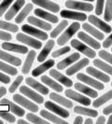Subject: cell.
I'll list each match as a JSON object with an SVG mask.
<instances>
[{"mask_svg": "<svg viewBox=\"0 0 112 124\" xmlns=\"http://www.w3.org/2000/svg\"><path fill=\"white\" fill-rule=\"evenodd\" d=\"M0 118H2L3 119H5L8 122H10V123H14L16 121L15 119V117L11 115L10 113L8 112H5V111H0Z\"/></svg>", "mask_w": 112, "mask_h": 124, "instance_id": "bcb514c9", "label": "cell"}, {"mask_svg": "<svg viewBox=\"0 0 112 124\" xmlns=\"http://www.w3.org/2000/svg\"><path fill=\"white\" fill-rule=\"evenodd\" d=\"M27 22L30 24H33L34 26H37L38 28H41V29H43L45 31H50V30H51V28H52L51 25L49 23H47L45 21H41V19H37L36 17H34V16L28 17Z\"/></svg>", "mask_w": 112, "mask_h": 124, "instance_id": "83f0119b", "label": "cell"}, {"mask_svg": "<svg viewBox=\"0 0 112 124\" xmlns=\"http://www.w3.org/2000/svg\"><path fill=\"white\" fill-rule=\"evenodd\" d=\"M26 118H27L30 122H32V123H43V124L49 123V120L39 118V117H37L36 115H34L33 113H28V114H26Z\"/></svg>", "mask_w": 112, "mask_h": 124, "instance_id": "b9f144b4", "label": "cell"}, {"mask_svg": "<svg viewBox=\"0 0 112 124\" xmlns=\"http://www.w3.org/2000/svg\"><path fill=\"white\" fill-rule=\"evenodd\" d=\"M90 61H89V58H83L80 60L78 62H75L73 65H71L69 68L66 69V72L65 74L67 76H74L76 73H78L79 71H80L81 69H83L84 67H86L87 65H89Z\"/></svg>", "mask_w": 112, "mask_h": 124, "instance_id": "2e32d148", "label": "cell"}, {"mask_svg": "<svg viewBox=\"0 0 112 124\" xmlns=\"http://www.w3.org/2000/svg\"><path fill=\"white\" fill-rule=\"evenodd\" d=\"M111 87H112V81H111Z\"/></svg>", "mask_w": 112, "mask_h": 124, "instance_id": "be15d7a7", "label": "cell"}, {"mask_svg": "<svg viewBox=\"0 0 112 124\" xmlns=\"http://www.w3.org/2000/svg\"><path fill=\"white\" fill-rule=\"evenodd\" d=\"M79 1H84V2H93L94 0H79Z\"/></svg>", "mask_w": 112, "mask_h": 124, "instance_id": "94428289", "label": "cell"}, {"mask_svg": "<svg viewBox=\"0 0 112 124\" xmlns=\"http://www.w3.org/2000/svg\"><path fill=\"white\" fill-rule=\"evenodd\" d=\"M40 115H41L42 118H44L45 119H47V120H49L50 122L58 123V124H67V121H65L64 119L57 117L56 115L50 113L48 110H41L40 111Z\"/></svg>", "mask_w": 112, "mask_h": 124, "instance_id": "4dcf8cb0", "label": "cell"}, {"mask_svg": "<svg viewBox=\"0 0 112 124\" xmlns=\"http://www.w3.org/2000/svg\"><path fill=\"white\" fill-rule=\"evenodd\" d=\"M64 94H65V96L67 98H69V99L71 100H74V101L80 103V104L83 105V106H90V105H92V101H91L90 98L86 97L85 95H82L81 93L75 92L73 90H70V89L66 90L64 92Z\"/></svg>", "mask_w": 112, "mask_h": 124, "instance_id": "8992f818", "label": "cell"}, {"mask_svg": "<svg viewBox=\"0 0 112 124\" xmlns=\"http://www.w3.org/2000/svg\"><path fill=\"white\" fill-rule=\"evenodd\" d=\"M40 80L43 82L44 84H46L49 88H51L52 90H54L56 93H62L64 91L62 85H60L59 83H57L55 80L51 79L48 76H42Z\"/></svg>", "mask_w": 112, "mask_h": 124, "instance_id": "836d02e7", "label": "cell"}, {"mask_svg": "<svg viewBox=\"0 0 112 124\" xmlns=\"http://www.w3.org/2000/svg\"><path fill=\"white\" fill-rule=\"evenodd\" d=\"M36 51L35 50H29L28 53H27V57H26V60L24 62V64L22 68V72L24 74H28L31 70V67L33 65V62H34V60L36 58Z\"/></svg>", "mask_w": 112, "mask_h": 124, "instance_id": "f546056e", "label": "cell"}, {"mask_svg": "<svg viewBox=\"0 0 112 124\" xmlns=\"http://www.w3.org/2000/svg\"><path fill=\"white\" fill-rule=\"evenodd\" d=\"M81 26L84 29V31L88 34H90L91 36H93L94 38H96L98 40H103L105 38L104 34L100 31L98 28H94L93 25H91L90 23H84Z\"/></svg>", "mask_w": 112, "mask_h": 124, "instance_id": "603a6c76", "label": "cell"}, {"mask_svg": "<svg viewBox=\"0 0 112 124\" xmlns=\"http://www.w3.org/2000/svg\"><path fill=\"white\" fill-rule=\"evenodd\" d=\"M25 82H26V84L29 87L34 88V90L37 91L38 93H40L41 94H43V95H46V94L49 93V89L48 88L45 87L44 85H42L40 82H38L36 79H34L33 78H27L25 79Z\"/></svg>", "mask_w": 112, "mask_h": 124, "instance_id": "7402d4cb", "label": "cell"}, {"mask_svg": "<svg viewBox=\"0 0 112 124\" xmlns=\"http://www.w3.org/2000/svg\"><path fill=\"white\" fill-rule=\"evenodd\" d=\"M6 93H7L6 88L0 87V98H1V97H3L4 95H6Z\"/></svg>", "mask_w": 112, "mask_h": 124, "instance_id": "9f6ffc18", "label": "cell"}, {"mask_svg": "<svg viewBox=\"0 0 112 124\" xmlns=\"http://www.w3.org/2000/svg\"><path fill=\"white\" fill-rule=\"evenodd\" d=\"M16 39L18 40L19 42L24 43V44H25V45H27V46H30V47L36 49V50H39V49H41V47H42V43H41L39 40H37V39H35L34 37H29V36H26L25 34H23V33L17 34Z\"/></svg>", "mask_w": 112, "mask_h": 124, "instance_id": "52a82bcc", "label": "cell"}, {"mask_svg": "<svg viewBox=\"0 0 112 124\" xmlns=\"http://www.w3.org/2000/svg\"><path fill=\"white\" fill-rule=\"evenodd\" d=\"M70 44H71V47H73L75 50H79V52H81L88 58H92V59L95 58L96 52L93 50V48L87 46V44L82 43L79 39H72Z\"/></svg>", "mask_w": 112, "mask_h": 124, "instance_id": "277c9868", "label": "cell"}, {"mask_svg": "<svg viewBox=\"0 0 112 124\" xmlns=\"http://www.w3.org/2000/svg\"><path fill=\"white\" fill-rule=\"evenodd\" d=\"M106 118H105L104 116H101V117H99V118H97V120H96V123H97V124H100V123L104 124V123H106Z\"/></svg>", "mask_w": 112, "mask_h": 124, "instance_id": "db71d44e", "label": "cell"}, {"mask_svg": "<svg viewBox=\"0 0 112 124\" xmlns=\"http://www.w3.org/2000/svg\"><path fill=\"white\" fill-rule=\"evenodd\" d=\"M50 76L51 78H53L54 79H56L57 81H59L60 83H62L64 84L65 87L67 88H71L72 87V85H73V82L72 80L68 78L67 77H65V76H64L63 74H61L60 72H58L56 69H51L50 70Z\"/></svg>", "mask_w": 112, "mask_h": 124, "instance_id": "ffe728a7", "label": "cell"}, {"mask_svg": "<svg viewBox=\"0 0 112 124\" xmlns=\"http://www.w3.org/2000/svg\"><path fill=\"white\" fill-rule=\"evenodd\" d=\"M18 123H22V124H27L28 122L26 120H24V119H19L18 120Z\"/></svg>", "mask_w": 112, "mask_h": 124, "instance_id": "91938a15", "label": "cell"}, {"mask_svg": "<svg viewBox=\"0 0 112 124\" xmlns=\"http://www.w3.org/2000/svg\"><path fill=\"white\" fill-rule=\"evenodd\" d=\"M74 87L77 91H79L80 93H83L85 95H88L91 98H97L98 96V93L93 90V88H90L89 86H87L85 83H81V82H77L74 84Z\"/></svg>", "mask_w": 112, "mask_h": 124, "instance_id": "e0dca14e", "label": "cell"}, {"mask_svg": "<svg viewBox=\"0 0 112 124\" xmlns=\"http://www.w3.org/2000/svg\"><path fill=\"white\" fill-rule=\"evenodd\" d=\"M54 60H48L45 62L41 63V65L37 66V68H35L32 71V76L33 77H38L41 74H43L44 72H46L47 70H49L50 68H51L53 65H54Z\"/></svg>", "mask_w": 112, "mask_h": 124, "instance_id": "4316f807", "label": "cell"}, {"mask_svg": "<svg viewBox=\"0 0 112 124\" xmlns=\"http://www.w3.org/2000/svg\"><path fill=\"white\" fill-rule=\"evenodd\" d=\"M13 0H3L0 4V17L4 15V13L6 12V10L8 8V7L11 5Z\"/></svg>", "mask_w": 112, "mask_h": 124, "instance_id": "7dc6e473", "label": "cell"}, {"mask_svg": "<svg viewBox=\"0 0 112 124\" xmlns=\"http://www.w3.org/2000/svg\"><path fill=\"white\" fill-rule=\"evenodd\" d=\"M80 28V24L78 22H75L69 26L68 28L65 29V31L63 33L60 37L57 39V45L59 46H64L65 43H67L71 37L74 36L76 33H78Z\"/></svg>", "mask_w": 112, "mask_h": 124, "instance_id": "6da1fadb", "label": "cell"}, {"mask_svg": "<svg viewBox=\"0 0 112 124\" xmlns=\"http://www.w3.org/2000/svg\"><path fill=\"white\" fill-rule=\"evenodd\" d=\"M77 78H78V80H80L82 83H85L86 85L93 88V89H96L98 91H103L105 89V85L102 83V81L98 80V79L96 80L95 78L90 77V75L88 76L84 73H79L77 75Z\"/></svg>", "mask_w": 112, "mask_h": 124, "instance_id": "7a4b0ae2", "label": "cell"}, {"mask_svg": "<svg viewBox=\"0 0 112 124\" xmlns=\"http://www.w3.org/2000/svg\"><path fill=\"white\" fill-rule=\"evenodd\" d=\"M34 12H35V14L37 15V17L44 19L45 21H48V22H50L51 23H57L59 22V19H58L57 16H55L54 14L47 12V11H45V10L41 9V8H36L34 10Z\"/></svg>", "mask_w": 112, "mask_h": 124, "instance_id": "d4e9b609", "label": "cell"}, {"mask_svg": "<svg viewBox=\"0 0 112 124\" xmlns=\"http://www.w3.org/2000/svg\"><path fill=\"white\" fill-rule=\"evenodd\" d=\"M83 122H84V121H83V118H82V117H80V116H78V117H76V118H75L74 123L81 124V123H83Z\"/></svg>", "mask_w": 112, "mask_h": 124, "instance_id": "11a10c76", "label": "cell"}, {"mask_svg": "<svg viewBox=\"0 0 112 124\" xmlns=\"http://www.w3.org/2000/svg\"><path fill=\"white\" fill-rule=\"evenodd\" d=\"M32 2L35 5L41 7V8H43L45 9H48L49 11H51L53 13L58 12L60 10V6L52 1H50V0H32Z\"/></svg>", "mask_w": 112, "mask_h": 124, "instance_id": "9a60e30c", "label": "cell"}, {"mask_svg": "<svg viewBox=\"0 0 112 124\" xmlns=\"http://www.w3.org/2000/svg\"><path fill=\"white\" fill-rule=\"evenodd\" d=\"M74 112L80 115H84V116H88L91 118H96L98 116V112L96 110H93L91 108H87L84 106H75Z\"/></svg>", "mask_w": 112, "mask_h": 124, "instance_id": "d590c367", "label": "cell"}, {"mask_svg": "<svg viewBox=\"0 0 112 124\" xmlns=\"http://www.w3.org/2000/svg\"><path fill=\"white\" fill-rule=\"evenodd\" d=\"M25 0H16V2L13 4L11 8L8 10V12L5 14V20L6 21H10L12 20L15 15L19 12V10L23 8V6H24Z\"/></svg>", "mask_w": 112, "mask_h": 124, "instance_id": "44dd1931", "label": "cell"}, {"mask_svg": "<svg viewBox=\"0 0 112 124\" xmlns=\"http://www.w3.org/2000/svg\"><path fill=\"white\" fill-rule=\"evenodd\" d=\"M78 37H79L80 40H81L84 43H86L88 46L93 48V50H100L101 44L97 40H95L94 37L89 36L86 32H79L78 33Z\"/></svg>", "mask_w": 112, "mask_h": 124, "instance_id": "4fadbf2b", "label": "cell"}, {"mask_svg": "<svg viewBox=\"0 0 112 124\" xmlns=\"http://www.w3.org/2000/svg\"><path fill=\"white\" fill-rule=\"evenodd\" d=\"M80 58V55L79 52H74L72 53L70 56L64 58V60H62L61 62H59L57 63V69L58 70H64V68H66L67 66L71 65L72 63L76 62L77 61H79Z\"/></svg>", "mask_w": 112, "mask_h": 124, "instance_id": "d6986e66", "label": "cell"}, {"mask_svg": "<svg viewBox=\"0 0 112 124\" xmlns=\"http://www.w3.org/2000/svg\"><path fill=\"white\" fill-rule=\"evenodd\" d=\"M61 17L64 19H70L74 21H79V22H84L88 19V16L85 13H81L79 11H74V10H66L64 9L60 13Z\"/></svg>", "mask_w": 112, "mask_h": 124, "instance_id": "7c38bea8", "label": "cell"}, {"mask_svg": "<svg viewBox=\"0 0 112 124\" xmlns=\"http://www.w3.org/2000/svg\"><path fill=\"white\" fill-rule=\"evenodd\" d=\"M111 51H112V48H111Z\"/></svg>", "mask_w": 112, "mask_h": 124, "instance_id": "e7e4bbea", "label": "cell"}, {"mask_svg": "<svg viewBox=\"0 0 112 124\" xmlns=\"http://www.w3.org/2000/svg\"><path fill=\"white\" fill-rule=\"evenodd\" d=\"M67 25H68V21H62L59 24L56 26L55 29H53L51 33H50V37L51 38H55L56 37H58L61 33H62L66 27H67Z\"/></svg>", "mask_w": 112, "mask_h": 124, "instance_id": "74e56055", "label": "cell"}, {"mask_svg": "<svg viewBox=\"0 0 112 124\" xmlns=\"http://www.w3.org/2000/svg\"><path fill=\"white\" fill-rule=\"evenodd\" d=\"M93 65L98 69L104 71L105 73L108 74L109 76H112V65L110 63L106 62L104 60H100V59H94L93 60Z\"/></svg>", "mask_w": 112, "mask_h": 124, "instance_id": "d6a6232c", "label": "cell"}, {"mask_svg": "<svg viewBox=\"0 0 112 124\" xmlns=\"http://www.w3.org/2000/svg\"><path fill=\"white\" fill-rule=\"evenodd\" d=\"M0 46H1V45H0Z\"/></svg>", "mask_w": 112, "mask_h": 124, "instance_id": "03108f58", "label": "cell"}, {"mask_svg": "<svg viewBox=\"0 0 112 124\" xmlns=\"http://www.w3.org/2000/svg\"><path fill=\"white\" fill-rule=\"evenodd\" d=\"M104 20L106 21V23L112 21V0H106Z\"/></svg>", "mask_w": 112, "mask_h": 124, "instance_id": "f35d334b", "label": "cell"}, {"mask_svg": "<svg viewBox=\"0 0 112 124\" xmlns=\"http://www.w3.org/2000/svg\"><path fill=\"white\" fill-rule=\"evenodd\" d=\"M23 80H24V77H23V76H19V77H17V78L13 81V83L11 84V86H10L9 89H8V92H9L10 93H14V92L19 88L20 84L22 83V81Z\"/></svg>", "mask_w": 112, "mask_h": 124, "instance_id": "ee69618b", "label": "cell"}, {"mask_svg": "<svg viewBox=\"0 0 112 124\" xmlns=\"http://www.w3.org/2000/svg\"><path fill=\"white\" fill-rule=\"evenodd\" d=\"M98 55H99V57L102 60L106 61V62L110 63L112 65V54L111 53H109L108 51H106V50H99V52H98Z\"/></svg>", "mask_w": 112, "mask_h": 124, "instance_id": "7bdbcfd3", "label": "cell"}, {"mask_svg": "<svg viewBox=\"0 0 112 124\" xmlns=\"http://www.w3.org/2000/svg\"><path fill=\"white\" fill-rule=\"evenodd\" d=\"M1 47L3 48L4 50H8V51H12L16 53H21V54H26L28 53V49L27 47L23 46V45H17L14 43H9V42H5L1 45Z\"/></svg>", "mask_w": 112, "mask_h": 124, "instance_id": "ac0fdd59", "label": "cell"}, {"mask_svg": "<svg viewBox=\"0 0 112 124\" xmlns=\"http://www.w3.org/2000/svg\"><path fill=\"white\" fill-rule=\"evenodd\" d=\"M0 71H2L4 73H7V74L8 75H11V76H15L18 73L17 69L15 68V67H13L11 65H8V64H7L5 62H1V61H0Z\"/></svg>", "mask_w": 112, "mask_h": 124, "instance_id": "60d3db41", "label": "cell"}, {"mask_svg": "<svg viewBox=\"0 0 112 124\" xmlns=\"http://www.w3.org/2000/svg\"><path fill=\"white\" fill-rule=\"evenodd\" d=\"M84 123H86V124H92V123H93V118H86V120H85V121H84Z\"/></svg>", "mask_w": 112, "mask_h": 124, "instance_id": "6f0895ef", "label": "cell"}, {"mask_svg": "<svg viewBox=\"0 0 112 124\" xmlns=\"http://www.w3.org/2000/svg\"><path fill=\"white\" fill-rule=\"evenodd\" d=\"M86 73L90 76H92L93 78H95L96 79L102 81V82H105V83H107L110 81V77L109 75L105 73L104 71L100 70V69H97V67H93V66H88L86 68Z\"/></svg>", "mask_w": 112, "mask_h": 124, "instance_id": "9c48e42d", "label": "cell"}, {"mask_svg": "<svg viewBox=\"0 0 112 124\" xmlns=\"http://www.w3.org/2000/svg\"><path fill=\"white\" fill-rule=\"evenodd\" d=\"M65 7L70 9L80 10L85 12H91L93 10V6L91 3H87L84 1H78V0H67L64 3Z\"/></svg>", "mask_w": 112, "mask_h": 124, "instance_id": "3957f363", "label": "cell"}, {"mask_svg": "<svg viewBox=\"0 0 112 124\" xmlns=\"http://www.w3.org/2000/svg\"><path fill=\"white\" fill-rule=\"evenodd\" d=\"M22 30L24 32L25 34L33 36L34 37H37L38 39H41V40H47L48 39L47 33L41 31V30H39L37 28H35L34 26H31V25L24 24L22 26Z\"/></svg>", "mask_w": 112, "mask_h": 124, "instance_id": "30bf717a", "label": "cell"}, {"mask_svg": "<svg viewBox=\"0 0 112 124\" xmlns=\"http://www.w3.org/2000/svg\"><path fill=\"white\" fill-rule=\"evenodd\" d=\"M44 106H45V107H46L48 110H50V111L52 112V113H55L56 115L60 116L61 118H68L69 115H70L69 112L67 111V110H65L64 107L57 106L56 104L50 102V101H47L46 103H44Z\"/></svg>", "mask_w": 112, "mask_h": 124, "instance_id": "8fae6325", "label": "cell"}, {"mask_svg": "<svg viewBox=\"0 0 112 124\" xmlns=\"http://www.w3.org/2000/svg\"><path fill=\"white\" fill-rule=\"evenodd\" d=\"M0 82H2L4 84H8L10 82V78L8 76H7V75L0 72Z\"/></svg>", "mask_w": 112, "mask_h": 124, "instance_id": "816d5d0a", "label": "cell"}, {"mask_svg": "<svg viewBox=\"0 0 112 124\" xmlns=\"http://www.w3.org/2000/svg\"><path fill=\"white\" fill-rule=\"evenodd\" d=\"M70 50H71V48H70L69 46H65V47H64L62 49H59V50L53 51L51 56H52L53 58H57V57H60V56H62V55H64V54L69 52Z\"/></svg>", "mask_w": 112, "mask_h": 124, "instance_id": "f6af8a7d", "label": "cell"}, {"mask_svg": "<svg viewBox=\"0 0 112 124\" xmlns=\"http://www.w3.org/2000/svg\"><path fill=\"white\" fill-rule=\"evenodd\" d=\"M54 45H55L54 40H52V39L49 40V41L46 43V45L43 47V49H42V50L40 51V53H39L38 56H37V61H38L39 62H44V61L47 59L48 55L50 54V50L53 49Z\"/></svg>", "mask_w": 112, "mask_h": 124, "instance_id": "484cf974", "label": "cell"}, {"mask_svg": "<svg viewBox=\"0 0 112 124\" xmlns=\"http://www.w3.org/2000/svg\"><path fill=\"white\" fill-rule=\"evenodd\" d=\"M88 21L91 24H93V26H95L96 28H98L100 31L109 34L112 32V27L106 23V21H102L101 19H99L97 16L95 15H90L88 16Z\"/></svg>", "mask_w": 112, "mask_h": 124, "instance_id": "5b68a950", "label": "cell"}, {"mask_svg": "<svg viewBox=\"0 0 112 124\" xmlns=\"http://www.w3.org/2000/svg\"><path fill=\"white\" fill-rule=\"evenodd\" d=\"M13 100H14L15 103H17L18 105L23 106L24 107H25L27 110H30L31 112L36 113V112H37L38 110H39V108H38L37 105L34 104L33 102L29 101V100H27L25 97H24L23 95L14 94V95H13Z\"/></svg>", "mask_w": 112, "mask_h": 124, "instance_id": "ba28073f", "label": "cell"}, {"mask_svg": "<svg viewBox=\"0 0 112 124\" xmlns=\"http://www.w3.org/2000/svg\"><path fill=\"white\" fill-rule=\"evenodd\" d=\"M20 93L22 94L25 95L26 97L30 98L31 100H33L35 103H37V104H42L44 103V97L39 95L38 93H35L32 89L26 87V86H21L20 87Z\"/></svg>", "mask_w": 112, "mask_h": 124, "instance_id": "5bb4252c", "label": "cell"}, {"mask_svg": "<svg viewBox=\"0 0 112 124\" xmlns=\"http://www.w3.org/2000/svg\"><path fill=\"white\" fill-rule=\"evenodd\" d=\"M11 38H12V37H11L10 34H8V33H6V32L1 31V30H0V39L5 40V41H8V40H10Z\"/></svg>", "mask_w": 112, "mask_h": 124, "instance_id": "f907efd6", "label": "cell"}, {"mask_svg": "<svg viewBox=\"0 0 112 124\" xmlns=\"http://www.w3.org/2000/svg\"><path fill=\"white\" fill-rule=\"evenodd\" d=\"M104 8H105V0H97L96 2V6H95V15L96 16H100L103 10H104Z\"/></svg>", "mask_w": 112, "mask_h": 124, "instance_id": "c3c4849f", "label": "cell"}, {"mask_svg": "<svg viewBox=\"0 0 112 124\" xmlns=\"http://www.w3.org/2000/svg\"><path fill=\"white\" fill-rule=\"evenodd\" d=\"M0 104H1V105H6V106H8V108H9V110L12 112L13 114L17 115L19 117H24L25 115V111L23 108H21V107L19 106H17L16 104L10 102L8 99H6V98L2 99L0 101Z\"/></svg>", "mask_w": 112, "mask_h": 124, "instance_id": "cb8c5ba5", "label": "cell"}, {"mask_svg": "<svg viewBox=\"0 0 112 124\" xmlns=\"http://www.w3.org/2000/svg\"><path fill=\"white\" fill-rule=\"evenodd\" d=\"M112 99V90L106 92V93H104L103 95H101L100 97L96 98V99L93 101V103H92V105L94 108H97L100 107L101 106H103L104 104L107 103L108 101H110Z\"/></svg>", "mask_w": 112, "mask_h": 124, "instance_id": "e575fe53", "label": "cell"}, {"mask_svg": "<svg viewBox=\"0 0 112 124\" xmlns=\"http://www.w3.org/2000/svg\"><path fill=\"white\" fill-rule=\"evenodd\" d=\"M111 46H112V33L108 37H106V39L104 40V42H103V47H104L105 49H108V48L111 47Z\"/></svg>", "mask_w": 112, "mask_h": 124, "instance_id": "681fc988", "label": "cell"}, {"mask_svg": "<svg viewBox=\"0 0 112 124\" xmlns=\"http://www.w3.org/2000/svg\"><path fill=\"white\" fill-rule=\"evenodd\" d=\"M50 99L56 102L57 104H59V105H61V106L66 107V108H71V107H73V103L71 102V100L66 99V98L63 97L61 95L57 94L56 93H50Z\"/></svg>", "mask_w": 112, "mask_h": 124, "instance_id": "f1b7e54d", "label": "cell"}, {"mask_svg": "<svg viewBox=\"0 0 112 124\" xmlns=\"http://www.w3.org/2000/svg\"><path fill=\"white\" fill-rule=\"evenodd\" d=\"M32 10H33V5L30 4V3L26 4V6H24V8H23V10L19 13L18 15H17V17L15 18V23H21Z\"/></svg>", "mask_w": 112, "mask_h": 124, "instance_id": "8d00e7d4", "label": "cell"}, {"mask_svg": "<svg viewBox=\"0 0 112 124\" xmlns=\"http://www.w3.org/2000/svg\"><path fill=\"white\" fill-rule=\"evenodd\" d=\"M103 114L104 115H110V114H112V104H110L109 106H106L103 109Z\"/></svg>", "mask_w": 112, "mask_h": 124, "instance_id": "f5cc1de1", "label": "cell"}, {"mask_svg": "<svg viewBox=\"0 0 112 124\" xmlns=\"http://www.w3.org/2000/svg\"><path fill=\"white\" fill-rule=\"evenodd\" d=\"M0 1H1V0H0Z\"/></svg>", "mask_w": 112, "mask_h": 124, "instance_id": "003e7915", "label": "cell"}, {"mask_svg": "<svg viewBox=\"0 0 112 124\" xmlns=\"http://www.w3.org/2000/svg\"><path fill=\"white\" fill-rule=\"evenodd\" d=\"M108 124H112V114L109 115V117H108V119H107V121H106Z\"/></svg>", "mask_w": 112, "mask_h": 124, "instance_id": "680465c9", "label": "cell"}, {"mask_svg": "<svg viewBox=\"0 0 112 124\" xmlns=\"http://www.w3.org/2000/svg\"><path fill=\"white\" fill-rule=\"evenodd\" d=\"M0 29L4 30V31H9L12 32V33H16V32H18L19 27L16 24H12V23H9L8 22H4V21L0 20Z\"/></svg>", "mask_w": 112, "mask_h": 124, "instance_id": "ab89813d", "label": "cell"}, {"mask_svg": "<svg viewBox=\"0 0 112 124\" xmlns=\"http://www.w3.org/2000/svg\"><path fill=\"white\" fill-rule=\"evenodd\" d=\"M0 59L5 61V62H9L15 66H19L22 64V60L20 58H17V57L11 55L8 52H5L4 50H0Z\"/></svg>", "mask_w": 112, "mask_h": 124, "instance_id": "1f68e13d", "label": "cell"}, {"mask_svg": "<svg viewBox=\"0 0 112 124\" xmlns=\"http://www.w3.org/2000/svg\"><path fill=\"white\" fill-rule=\"evenodd\" d=\"M3 123V120H2V119H0V124H2Z\"/></svg>", "mask_w": 112, "mask_h": 124, "instance_id": "6125c7cd", "label": "cell"}]
</instances>
